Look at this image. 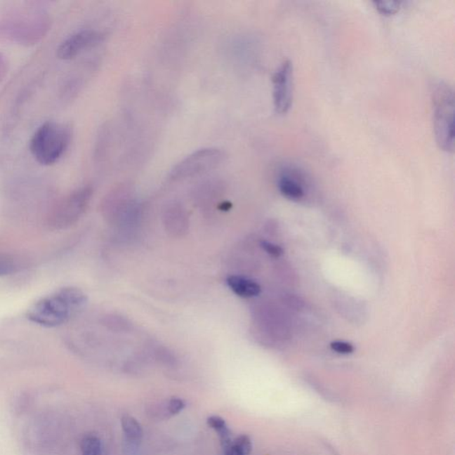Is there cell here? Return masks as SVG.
<instances>
[{"mask_svg":"<svg viewBox=\"0 0 455 455\" xmlns=\"http://www.w3.org/2000/svg\"><path fill=\"white\" fill-rule=\"evenodd\" d=\"M225 455H244L240 451L237 450L235 447L232 446L225 448Z\"/></svg>","mask_w":455,"mask_h":455,"instance_id":"obj_21","label":"cell"},{"mask_svg":"<svg viewBox=\"0 0 455 455\" xmlns=\"http://www.w3.org/2000/svg\"><path fill=\"white\" fill-rule=\"evenodd\" d=\"M433 122L437 145L444 152L454 150V93L447 83L438 80L431 85Z\"/></svg>","mask_w":455,"mask_h":455,"instance_id":"obj_2","label":"cell"},{"mask_svg":"<svg viewBox=\"0 0 455 455\" xmlns=\"http://www.w3.org/2000/svg\"><path fill=\"white\" fill-rule=\"evenodd\" d=\"M331 349L339 354L348 355L354 352L355 348L352 344L346 341H333L330 344Z\"/></svg>","mask_w":455,"mask_h":455,"instance_id":"obj_18","label":"cell"},{"mask_svg":"<svg viewBox=\"0 0 455 455\" xmlns=\"http://www.w3.org/2000/svg\"><path fill=\"white\" fill-rule=\"evenodd\" d=\"M81 451L83 455H101L102 447L99 438L95 436L84 437Z\"/></svg>","mask_w":455,"mask_h":455,"instance_id":"obj_14","label":"cell"},{"mask_svg":"<svg viewBox=\"0 0 455 455\" xmlns=\"http://www.w3.org/2000/svg\"><path fill=\"white\" fill-rule=\"evenodd\" d=\"M103 323L107 329L113 332H128L132 329V323L126 317L119 314H109L103 317Z\"/></svg>","mask_w":455,"mask_h":455,"instance_id":"obj_12","label":"cell"},{"mask_svg":"<svg viewBox=\"0 0 455 455\" xmlns=\"http://www.w3.org/2000/svg\"><path fill=\"white\" fill-rule=\"evenodd\" d=\"M86 303V294L78 287H62L33 303L27 310L26 317L41 327H60L68 322Z\"/></svg>","mask_w":455,"mask_h":455,"instance_id":"obj_1","label":"cell"},{"mask_svg":"<svg viewBox=\"0 0 455 455\" xmlns=\"http://www.w3.org/2000/svg\"><path fill=\"white\" fill-rule=\"evenodd\" d=\"M273 105L277 115H286L293 105L294 68L289 60L284 61L272 77Z\"/></svg>","mask_w":455,"mask_h":455,"instance_id":"obj_6","label":"cell"},{"mask_svg":"<svg viewBox=\"0 0 455 455\" xmlns=\"http://www.w3.org/2000/svg\"><path fill=\"white\" fill-rule=\"evenodd\" d=\"M305 175L296 166H283L279 173L277 186L284 197L290 200H301L305 197Z\"/></svg>","mask_w":455,"mask_h":455,"instance_id":"obj_9","label":"cell"},{"mask_svg":"<svg viewBox=\"0 0 455 455\" xmlns=\"http://www.w3.org/2000/svg\"><path fill=\"white\" fill-rule=\"evenodd\" d=\"M137 205L131 190L121 187L110 192L103 204V211L110 220H128Z\"/></svg>","mask_w":455,"mask_h":455,"instance_id":"obj_7","label":"cell"},{"mask_svg":"<svg viewBox=\"0 0 455 455\" xmlns=\"http://www.w3.org/2000/svg\"><path fill=\"white\" fill-rule=\"evenodd\" d=\"M224 159L225 153L218 148L197 150L173 166L171 170L170 178L178 180L202 175L222 165Z\"/></svg>","mask_w":455,"mask_h":455,"instance_id":"obj_5","label":"cell"},{"mask_svg":"<svg viewBox=\"0 0 455 455\" xmlns=\"http://www.w3.org/2000/svg\"><path fill=\"white\" fill-rule=\"evenodd\" d=\"M166 406L170 414H176L183 409L185 404L180 398L173 397L167 402Z\"/></svg>","mask_w":455,"mask_h":455,"instance_id":"obj_20","label":"cell"},{"mask_svg":"<svg viewBox=\"0 0 455 455\" xmlns=\"http://www.w3.org/2000/svg\"><path fill=\"white\" fill-rule=\"evenodd\" d=\"M232 444L244 455H249L252 451V442H251L249 437L246 435L237 437Z\"/></svg>","mask_w":455,"mask_h":455,"instance_id":"obj_17","label":"cell"},{"mask_svg":"<svg viewBox=\"0 0 455 455\" xmlns=\"http://www.w3.org/2000/svg\"><path fill=\"white\" fill-rule=\"evenodd\" d=\"M230 207H232V205H230V203H223L222 206H220V210H230Z\"/></svg>","mask_w":455,"mask_h":455,"instance_id":"obj_22","label":"cell"},{"mask_svg":"<svg viewBox=\"0 0 455 455\" xmlns=\"http://www.w3.org/2000/svg\"><path fill=\"white\" fill-rule=\"evenodd\" d=\"M93 196L91 187H83L67 196L53 211L49 217L50 226L65 230L74 225L88 209Z\"/></svg>","mask_w":455,"mask_h":455,"instance_id":"obj_4","label":"cell"},{"mask_svg":"<svg viewBox=\"0 0 455 455\" xmlns=\"http://www.w3.org/2000/svg\"><path fill=\"white\" fill-rule=\"evenodd\" d=\"M261 246L263 247V249L265 251L266 253L273 257H279L284 253L282 247L276 245V244L268 242V241H262V242H261Z\"/></svg>","mask_w":455,"mask_h":455,"instance_id":"obj_19","label":"cell"},{"mask_svg":"<svg viewBox=\"0 0 455 455\" xmlns=\"http://www.w3.org/2000/svg\"><path fill=\"white\" fill-rule=\"evenodd\" d=\"M124 433L133 442L140 441L143 437V429L135 418L129 416H123L121 420Z\"/></svg>","mask_w":455,"mask_h":455,"instance_id":"obj_13","label":"cell"},{"mask_svg":"<svg viewBox=\"0 0 455 455\" xmlns=\"http://www.w3.org/2000/svg\"><path fill=\"white\" fill-rule=\"evenodd\" d=\"M166 230L173 237H183L188 232L190 222L185 209L178 204L167 207L164 215Z\"/></svg>","mask_w":455,"mask_h":455,"instance_id":"obj_10","label":"cell"},{"mask_svg":"<svg viewBox=\"0 0 455 455\" xmlns=\"http://www.w3.org/2000/svg\"><path fill=\"white\" fill-rule=\"evenodd\" d=\"M70 142L68 127L56 122H46L40 126L31 140L32 156L41 165H53L66 152Z\"/></svg>","mask_w":455,"mask_h":455,"instance_id":"obj_3","label":"cell"},{"mask_svg":"<svg viewBox=\"0 0 455 455\" xmlns=\"http://www.w3.org/2000/svg\"><path fill=\"white\" fill-rule=\"evenodd\" d=\"M227 284L237 296L246 299L259 296L262 292V287L258 283L243 276H230L227 279Z\"/></svg>","mask_w":455,"mask_h":455,"instance_id":"obj_11","label":"cell"},{"mask_svg":"<svg viewBox=\"0 0 455 455\" xmlns=\"http://www.w3.org/2000/svg\"><path fill=\"white\" fill-rule=\"evenodd\" d=\"M18 265L15 260L4 254H0V277L10 275L15 272Z\"/></svg>","mask_w":455,"mask_h":455,"instance_id":"obj_16","label":"cell"},{"mask_svg":"<svg viewBox=\"0 0 455 455\" xmlns=\"http://www.w3.org/2000/svg\"><path fill=\"white\" fill-rule=\"evenodd\" d=\"M374 5L381 15L390 16L400 11L401 2L383 0V1H374Z\"/></svg>","mask_w":455,"mask_h":455,"instance_id":"obj_15","label":"cell"},{"mask_svg":"<svg viewBox=\"0 0 455 455\" xmlns=\"http://www.w3.org/2000/svg\"><path fill=\"white\" fill-rule=\"evenodd\" d=\"M105 38L102 32L95 29H82L74 33L59 46L57 56L62 60L75 58L85 50L99 44Z\"/></svg>","mask_w":455,"mask_h":455,"instance_id":"obj_8","label":"cell"}]
</instances>
